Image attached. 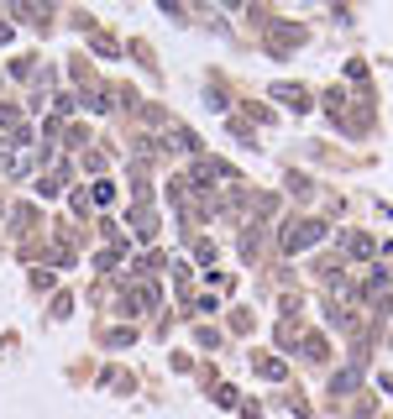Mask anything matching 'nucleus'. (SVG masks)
Returning a JSON list of instances; mask_svg holds the SVG:
<instances>
[{"mask_svg": "<svg viewBox=\"0 0 393 419\" xmlns=\"http://www.w3.org/2000/svg\"><path fill=\"white\" fill-rule=\"evenodd\" d=\"M320 236H325V225H320V220H299V225H289V231H283V252H299V247H315Z\"/></svg>", "mask_w": 393, "mask_h": 419, "instance_id": "obj_1", "label": "nucleus"}]
</instances>
